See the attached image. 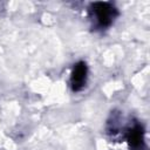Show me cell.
<instances>
[{
    "label": "cell",
    "mask_w": 150,
    "mask_h": 150,
    "mask_svg": "<svg viewBox=\"0 0 150 150\" xmlns=\"http://www.w3.org/2000/svg\"><path fill=\"white\" fill-rule=\"evenodd\" d=\"M118 12L111 2H94L89 6V16L94 26L101 29L108 28L117 18Z\"/></svg>",
    "instance_id": "6da1fadb"
},
{
    "label": "cell",
    "mask_w": 150,
    "mask_h": 150,
    "mask_svg": "<svg viewBox=\"0 0 150 150\" xmlns=\"http://www.w3.org/2000/svg\"><path fill=\"white\" fill-rule=\"evenodd\" d=\"M127 141L129 142L130 146H132L134 149H139L143 146V142H144V134H143V129L138 123H135L131 128L128 129L127 132Z\"/></svg>",
    "instance_id": "3957f363"
},
{
    "label": "cell",
    "mask_w": 150,
    "mask_h": 150,
    "mask_svg": "<svg viewBox=\"0 0 150 150\" xmlns=\"http://www.w3.org/2000/svg\"><path fill=\"white\" fill-rule=\"evenodd\" d=\"M87 76H88V67L86 62L79 61L77 63H75L71 70V75H70L71 90L73 91L82 90L87 83Z\"/></svg>",
    "instance_id": "7a4b0ae2"
}]
</instances>
